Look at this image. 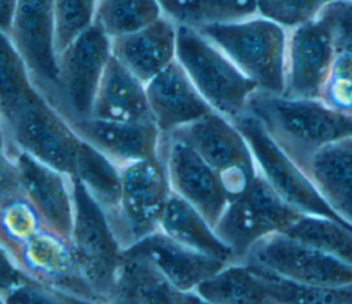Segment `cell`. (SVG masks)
<instances>
[{"instance_id": "1", "label": "cell", "mask_w": 352, "mask_h": 304, "mask_svg": "<svg viewBox=\"0 0 352 304\" xmlns=\"http://www.w3.org/2000/svg\"><path fill=\"white\" fill-rule=\"evenodd\" d=\"M1 149L29 153L65 173H73L80 136L32 81L7 34L0 47Z\"/></svg>"}, {"instance_id": "2", "label": "cell", "mask_w": 352, "mask_h": 304, "mask_svg": "<svg viewBox=\"0 0 352 304\" xmlns=\"http://www.w3.org/2000/svg\"><path fill=\"white\" fill-rule=\"evenodd\" d=\"M245 111L257 117L300 166L322 147L352 136V116L330 107L322 99L287 98L257 89Z\"/></svg>"}, {"instance_id": "3", "label": "cell", "mask_w": 352, "mask_h": 304, "mask_svg": "<svg viewBox=\"0 0 352 304\" xmlns=\"http://www.w3.org/2000/svg\"><path fill=\"white\" fill-rule=\"evenodd\" d=\"M214 43L260 91L283 95L287 29L261 15L198 29Z\"/></svg>"}, {"instance_id": "4", "label": "cell", "mask_w": 352, "mask_h": 304, "mask_svg": "<svg viewBox=\"0 0 352 304\" xmlns=\"http://www.w3.org/2000/svg\"><path fill=\"white\" fill-rule=\"evenodd\" d=\"M176 59L214 111L235 120L258 85L197 28L177 25Z\"/></svg>"}, {"instance_id": "5", "label": "cell", "mask_w": 352, "mask_h": 304, "mask_svg": "<svg viewBox=\"0 0 352 304\" xmlns=\"http://www.w3.org/2000/svg\"><path fill=\"white\" fill-rule=\"evenodd\" d=\"M188 143L219 177L228 202L245 194L257 176V165L242 132L217 111L175 132Z\"/></svg>"}, {"instance_id": "6", "label": "cell", "mask_w": 352, "mask_h": 304, "mask_svg": "<svg viewBox=\"0 0 352 304\" xmlns=\"http://www.w3.org/2000/svg\"><path fill=\"white\" fill-rule=\"evenodd\" d=\"M72 182L74 201L72 243L85 281L102 303H110L124 249L104 209L73 175Z\"/></svg>"}, {"instance_id": "7", "label": "cell", "mask_w": 352, "mask_h": 304, "mask_svg": "<svg viewBox=\"0 0 352 304\" xmlns=\"http://www.w3.org/2000/svg\"><path fill=\"white\" fill-rule=\"evenodd\" d=\"M232 122L248 140L257 171L287 204L301 213L329 217L352 228L331 209L305 171L270 136L257 117L245 111Z\"/></svg>"}, {"instance_id": "8", "label": "cell", "mask_w": 352, "mask_h": 304, "mask_svg": "<svg viewBox=\"0 0 352 304\" xmlns=\"http://www.w3.org/2000/svg\"><path fill=\"white\" fill-rule=\"evenodd\" d=\"M301 215L257 172L249 190L228 202L214 231L231 248L234 263H242L256 242L285 232Z\"/></svg>"}, {"instance_id": "9", "label": "cell", "mask_w": 352, "mask_h": 304, "mask_svg": "<svg viewBox=\"0 0 352 304\" xmlns=\"http://www.w3.org/2000/svg\"><path fill=\"white\" fill-rule=\"evenodd\" d=\"M121 179L118 204L107 217L120 245L126 249L160 230L172 188L160 157L121 168Z\"/></svg>"}, {"instance_id": "10", "label": "cell", "mask_w": 352, "mask_h": 304, "mask_svg": "<svg viewBox=\"0 0 352 304\" xmlns=\"http://www.w3.org/2000/svg\"><path fill=\"white\" fill-rule=\"evenodd\" d=\"M111 56V39L95 23L58 55V95L54 107L67 120L92 116L95 96Z\"/></svg>"}, {"instance_id": "11", "label": "cell", "mask_w": 352, "mask_h": 304, "mask_svg": "<svg viewBox=\"0 0 352 304\" xmlns=\"http://www.w3.org/2000/svg\"><path fill=\"white\" fill-rule=\"evenodd\" d=\"M4 253L29 276L76 303H102L85 281L72 239L47 226Z\"/></svg>"}, {"instance_id": "12", "label": "cell", "mask_w": 352, "mask_h": 304, "mask_svg": "<svg viewBox=\"0 0 352 304\" xmlns=\"http://www.w3.org/2000/svg\"><path fill=\"white\" fill-rule=\"evenodd\" d=\"M242 263L263 267L282 278L324 287L352 285V267L283 232L256 242Z\"/></svg>"}, {"instance_id": "13", "label": "cell", "mask_w": 352, "mask_h": 304, "mask_svg": "<svg viewBox=\"0 0 352 304\" xmlns=\"http://www.w3.org/2000/svg\"><path fill=\"white\" fill-rule=\"evenodd\" d=\"M7 37L41 94L54 105L58 95V54L52 0H18Z\"/></svg>"}, {"instance_id": "14", "label": "cell", "mask_w": 352, "mask_h": 304, "mask_svg": "<svg viewBox=\"0 0 352 304\" xmlns=\"http://www.w3.org/2000/svg\"><path fill=\"white\" fill-rule=\"evenodd\" d=\"M336 55L330 32L318 17L287 29L283 96L320 99Z\"/></svg>"}, {"instance_id": "15", "label": "cell", "mask_w": 352, "mask_h": 304, "mask_svg": "<svg viewBox=\"0 0 352 304\" xmlns=\"http://www.w3.org/2000/svg\"><path fill=\"white\" fill-rule=\"evenodd\" d=\"M160 158L172 191L197 208L214 227L228 205L216 173L188 143L175 135H161Z\"/></svg>"}, {"instance_id": "16", "label": "cell", "mask_w": 352, "mask_h": 304, "mask_svg": "<svg viewBox=\"0 0 352 304\" xmlns=\"http://www.w3.org/2000/svg\"><path fill=\"white\" fill-rule=\"evenodd\" d=\"M1 153L14 160L22 193L34 205L45 226L72 239L74 221L72 175L60 172L21 150L1 149Z\"/></svg>"}, {"instance_id": "17", "label": "cell", "mask_w": 352, "mask_h": 304, "mask_svg": "<svg viewBox=\"0 0 352 304\" xmlns=\"http://www.w3.org/2000/svg\"><path fill=\"white\" fill-rule=\"evenodd\" d=\"M74 132L117 166L160 157L161 132L155 122H122L96 117L67 121Z\"/></svg>"}, {"instance_id": "18", "label": "cell", "mask_w": 352, "mask_h": 304, "mask_svg": "<svg viewBox=\"0 0 352 304\" xmlns=\"http://www.w3.org/2000/svg\"><path fill=\"white\" fill-rule=\"evenodd\" d=\"M146 92L161 135H169L214 111L177 59L146 83Z\"/></svg>"}, {"instance_id": "19", "label": "cell", "mask_w": 352, "mask_h": 304, "mask_svg": "<svg viewBox=\"0 0 352 304\" xmlns=\"http://www.w3.org/2000/svg\"><path fill=\"white\" fill-rule=\"evenodd\" d=\"M110 303L116 304H202L197 293L175 287L143 253L122 250Z\"/></svg>"}, {"instance_id": "20", "label": "cell", "mask_w": 352, "mask_h": 304, "mask_svg": "<svg viewBox=\"0 0 352 304\" xmlns=\"http://www.w3.org/2000/svg\"><path fill=\"white\" fill-rule=\"evenodd\" d=\"M177 23L162 15L154 23L111 39V54L144 84L176 59Z\"/></svg>"}, {"instance_id": "21", "label": "cell", "mask_w": 352, "mask_h": 304, "mask_svg": "<svg viewBox=\"0 0 352 304\" xmlns=\"http://www.w3.org/2000/svg\"><path fill=\"white\" fill-rule=\"evenodd\" d=\"M129 248L146 254L175 287L186 293H195L204 281L228 264L179 243L161 230Z\"/></svg>"}, {"instance_id": "22", "label": "cell", "mask_w": 352, "mask_h": 304, "mask_svg": "<svg viewBox=\"0 0 352 304\" xmlns=\"http://www.w3.org/2000/svg\"><path fill=\"white\" fill-rule=\"evenodd\" d=\"M91 117L122 122L153 120L146 84L113 54L103 72Z\"/></svg>"}, {"instance_id": "23", "label": "cell", "mask_w": 352, "mask_h": 304, "mask_svg": "<svg viewBox=\"0 0 352 304\" xmlns=\"http://www.w3.org/2000/svg\"><path fill=\"white\" fill-rule=\"evenodd\" d=\"M301 168L331 209L352 226V136L322 147Z\"/></svg>"}, {"instance_id": "24", "label": "cell", "mask_w": 352, "mask_h": 304, "mask_svg": "<svg viewBox=\"0 0 352 304\" xmlns=\"http://www.w3.org/2000/svg\"><path fill=\"white\" fill-rule=\"evenodd\" d=\"M160 230L197 252L224 263L235 261L231 248L217 235L206 217L173 191L161 215Z\"/></svg>"}, {"instance_id": "25", "label": "cell", "mask_w": 352, "mask_h": 304, "mask_svg": "<svg viewBox=\"0 0 352 304\" xmlns=\"http://www.w3.org/2000/svg\"><path fill=\"white\" fill-rule=\"evenodd\" d=\"M195 293L206 304H274L261 274L246 263H228Z\"/></svg>"}, {"instance_id": "26", "label": "cell", "mask_w": 352, "mask_h": 304, "mask_svg": "<svg viewBox=\"0 0 352 304\" xmlns=\"http://www.w3.org/2000/svg\"><path fill=\"white\" fill-rule=\"evenodd\" d=\"M72 175L85 186L106 215L114 210L122 187L121 168L81 138L76 150Z\"/></svg>"}, {"instance_id": "27", "label": "cell", "mask_w": 352, "mask_h": 304, "mask_svg": "<svg viewBox=\"0 0 352 304\" xmlns=\"http://www.w3.org/2000/svg\"><path fill=\"white\" fill-rule=\"evenodd\" d=\"M162 15L157 0H96L94 23L116 39L154 23Z\"/></svg>"}, {"instance_id": "28", "label": "cell", "mask_w": 352, "mask_h": 304, "mask_svg": "<svg viewBox=\"0 0 352 304\" xmlns=\"http://www.w3.org/2000/svg\"><path fill=\"white\" fill-rule=\"evenodd\" d=\"M283 234L352 267V228L323 216L302 213Z\"/></svg>"}, {"instance_id": "29", "label": "cell", "mask_w": 352, "mask_h": 304, "mask_svg": "<svg viewBox=\"0 0 352 304\" xmlns=\"http://www.w3.org/2000/svg\"><path fill=\"white\" fill-rule=\"evenodd\" d=\"M1 248L11 249L37 234L45 223L23 193L0 198Z\"/></svg>"}, {"instance_id": "30", "label": "cell", "mask_w": 352, "mask_h": 304, "mask_svg": "<svg viewBox=\"0 0 352 304\" xmlns=\"http://www.w3.org/2000/svg\"><path fill=\"white\" fill-rule=\"evenodd\" d=\"M95 6L96 0H52L58 55L94 23Z\"/></svg>"}, {"instance_id": "31", "label": "cell", "mask_w": 352, "mask_h": 304, "mask_svg": "<svg viewBox=\"0 0 352 304\" xmlns=\"http://www.w3.org/2000/svg\"><path fill=\"white\" fill-rule=\"evenodd\" d=\"M258 15L293 29L318 17L327 0H256Z\"/></svg>"}, {"instance_id": "32", "label": "cell", "mask_w": 352, "mask_h": 304, "mask_svg": "<svg viewBox=\"0 0 352 304\" xmlns=\"http://www.w3.org/2000/svg\"><path fill=\"white\" fill-rule=\"evenodd\" d=\"M320 99L330 107L351 114L352 105V55L337 54ZM352 116V114H351Z\"/></svg>"}, {"instance_id": "33", "label": "cell", "mask_w": 352, "mask_h": 304, "mask_svg": "<svg viewBox=\"0 0 352 304\" xmlns=\"http://www.w3.org/2000/svg\"><path fill=\"white\" fill-rule=\"evenodd\" d=\"M318 18L326 23L336 54L352 55V0H327Z\"/></svg>"}, {"instance_id": "34", "label": "cell", "mask_w": 352, "mask_h": 304, "mask_svg": "<svg viewBox=\"0 0 352 304\" xmlns=\"http://www.w3.org/2000/svg\"><path fill=\"white\" fill-rule=\"evenodd\" d=\"M201 26L232 23L258 15L256 0H199Z\"/></svg>"}, {"instance_id": "35", "label": "cell", "mask_w": 352, "mask_h": 304, "mask_svg": "<svg viewBox=\"0 0 352 304\" xmlns=\"http://www.w3.org/2000/svg\"><path fill=\"white\" fill-rule=\"evenodd\" d=\"M162 14L177 25H187L199 29V0H157Z\"/></svg>"}, {"instance_id": "36", "label": "cell", "mask_w": 352, "mask_h": 304, "mask_svg": "<svg viewBox=\"0 0 352 304\" xmlns=\"http://www.w3.org/2000/svg\"><path fill=\"white\" fill-rule=\"evenodd\" d=\"M22 193L19 175L12 158L1 153L0 164V198Z\"/></svg>"}, {"instance_id": "37", "label": "cell", "mask_w": 352, "mask_h": 304, "mask_svg": "<svg viewBox=\"0 0 352 304\" xmlns=\"http://www.w3.org/2000/svg\"><path fill=\"white\" fill-rule=\"evenodd\" d=\"M18 0H0V29L1 33H7L11 21L14 17V11L16 7Z\"/></svg>"}, {"instance_id": "38", "label": "cell", "mask_w": 352, "mask_h": 304, "mask_svg": "<svg viewBox=\"0 0 352 304\" xmlns=\"http://www.w3.org/2000/svg\"><path fill=\"white\" fill-rule=\"evenodd\" d=\"M351 114H352V105H351Z\"/></svg>"}]
</instances>
